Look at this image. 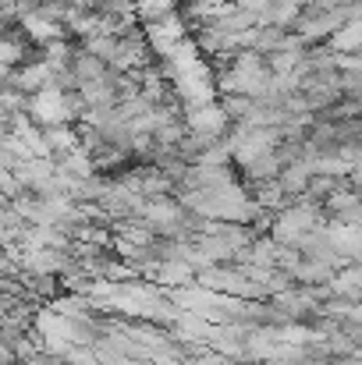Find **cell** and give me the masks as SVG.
I'll list each match as a JSON object with an SVG mask.
<instances>
[{"label":"cell","instance_id":"1","mask_svg":"<svg viewBox=\"0 0 362 365\" xmlns=\"http://www.w3.org/2000/svg\"><path fill=\"white\" fill-rule=\"evenodd\" d=\"M270 82V68L263 61V53L256 50H235L228 68L217 75V89L221 93H241V96H259Z\"/></svg>","mask_w":362,"mask_h":365},{"label":"cell","instance_id":"2","mask_svg":"<svg viewBox=\"0 0 362 365\" xmlns=\"http://www.w3.org/2000/svg\"><path fill=\"white\" fill-rule=\"evenodd\" d=\"M25 118L32 124H39V128H50V124H71V110H68V100H64V93L61 89H54V86H43V89H36V93H29L25 96Z\"/></svg>","mask_w":362,"mask_h":365},{"label":"cell","instance_id":"3","mask_svg":"<svg viewBox=\"0 0 362 365\" xmlns=\"http://www.w3.org/2000/svg\"><path fill=\"white\" fill-rule=\"evenodd\" d=\"M71 262L75 259H71L68 248H50V245L21 248V255H18V266L21 269H29V273H54V277H61Z\"/></svg>","mask_w":362,"mask_h":365},{"label":"cell","instance_id":"4","mask_svg":"<svg viewBox=\"0 0 362 365\" xmlns=\"http://www.w3.org/2000/svg\"><path fill=\"white\" fill-rule=\"evenodd\" d=\"M298 14H302V4H298V0H266V7L259 11L256 25H277V29H291Z\"/></svg>","mask_w":362,"mask_h":365},{"label":"cell","instance_id":"5","mask_svg":"<svg viewBox=\"0 0 362 365\" xmlns=\"http://www.w3.org/2000/svg\"><path fill=\"white\" fill-rule=\"evenodd\" d=\"M331 53H359L362 46V25L359 18H352V21H345L341 29H334L331 36H327V43H323Z\"/></svg>","mask_w":362,"mask_h":365},{"label":"cell","instance_id":"6","mask_svg":"<svg viewBox=\"0 0 362 365\" xmlns=\"http://www.w3.org/2000/svg\"><path fill=\"white\" fill-rule=\"evenodd\" d=\"M156 269V277L164 280V284H171V287H185V284H196V269L178 255V259H167V262H160V266H153Z\"/></svg>","mask_w":362,"mask_h":365},{"label":"cell","instance_id":"7","mask_svg":"<svg viewBox=\"0 0 362 365\" xmlns=\"http://www.w3.org/2000/svg\"><path fill=\"white\" fill-rule=\"evenodd\" d=\"M235 7L245 11V14H252V18H259V11L266 7V0H235Z\"/></svg>","mask_w":362,"mask_h":365},{"label":"cell","instance_id":"8","mask_svg":"<svg viewBox=\"0 0 362 365\" xmlns=\"http://www.w3.org/2000/svg\"><path fill=\"white\" fill-rule=\"evenodd\" d=\"M0 365H18V359H14V351L0 341Z\"/></svg>","mask_w":362,"mask_h":365},{"label":"cell","instance_id":"9","mask_svg":"<svg viewBox=\"0 0 362 365\" xmlns=\"http://www.w3.org/2000/svg\"><path fill=\"white\" fill-rule=\"evenodd\" d=\"M298 4H302V7H313V4H316V0H298Z\"/></svg>","mask_w":362,"mask_h":365}]
</instances>
